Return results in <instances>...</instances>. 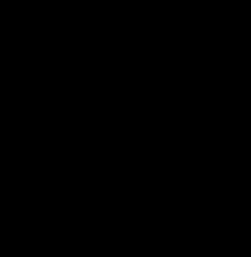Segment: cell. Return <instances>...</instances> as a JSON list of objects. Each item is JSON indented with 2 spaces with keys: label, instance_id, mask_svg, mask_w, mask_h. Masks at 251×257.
I'll return each instance as SVG.
<instances>
[]
</instances>
